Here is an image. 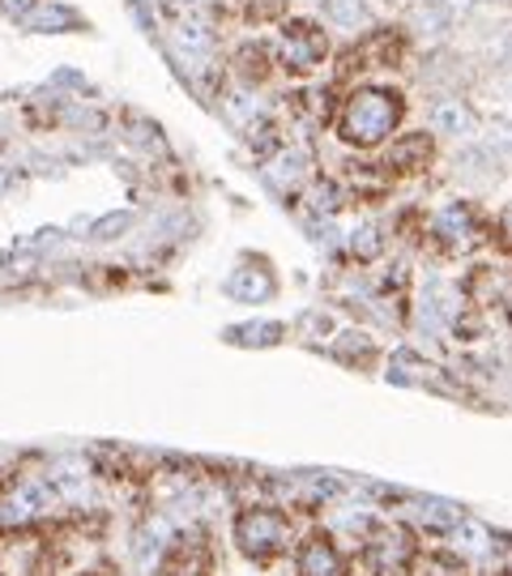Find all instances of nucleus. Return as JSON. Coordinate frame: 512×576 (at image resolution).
I'll list each match as a JSON object with an SVG mask.
<instances>
[{"mask_svg": "<svg viewBox=\"0 0 512 576\" xmlns=\"http://www.w3.org/2000/svg\"><path fill=\"white\" fill-rule=\"evenodd\" d=\"M415 538H410V530H402V525H384L376 530V538H367V551H363V559H367V568L376 576H402L410 564H415Z\"/></svg>", "mask_w": 512, "mask_h": 576, "instance_id": "7ed1b4c3", "label": "nucleus"}, {"mask_svg": "<svg viewBox=\"0 0 512 576\" xmlns=\"http://www.w3.org/2000/svg\"><path fill=\"white\" fill-rule=\"evenodd\" d=\"M282 56H287L290 68H312V64L324 56V39L308 26H290L287 43H282Z\"/></svg>", "mask_w": 512, "mask_h": 576, "instance_id": "423d86ee", "label": "nucleus"}, {"mask_svg": "<svg viewBox=\"0 0 512 576\" xmlns=\"http://www.w3.org/2000/svg\"><path fill=\"white\" fill-rule=\"evenodd\" d=\"M34 512H39V495H34L31 487H18L13 495L0 500V521H26Z\"/></svg>", "mask_w": 512, "mask_h": 576, "instance_id": "f8f14e48", "label": "nucleus"}, {"mask_svg": "<svg viewBox=\"0 0 512 576\" xmlns=\"http://www.w3.org/2000/svg\"><path fill=\"white\" fill-rule=\"evenodd\" d=\"M4 4H9V9H13V13H22V9H31V4H26V0H4Z\"/></svg>", "mask_w": 512, "mask_h": 576, "instance_id": "f3484780", "label": "nucleus"}, {"mask_svg": "<svg viewBox=\"0 0 512 576\" xmlns=\"http://www.w3.org/2000/svg\"><path fill=\"white\" fill-rule=\"evenodd\" d=\"M295 573L299 576H346V559L338 555V546L324 534H308L299 555H295Z\"/></svg>", "mask_w": 512, "mask_h": 576, "instance_id": "20e7f679", "label": "nucleus"}, {"mask_svg": "<svg viewBox=\"0 0 512 576\" xmlns=\"http://www.w3.org/2000/svg\"><path fill=\"white\" fill-rule=\"evenodd\" d=\"M418 521H423L427 530L445 534V530H457V525L466 521V512H461V504H452V500H423V504H418Z\"/></svg>", "mask_w": 512, "mask_h": 576, "instance_id": "6e6552de", "label": "nucleus"}, {"mask_svg": "<svg viewBox=\"0 0 512 576\" xmlns=\"http://www.w3.org/2000/svg\"><path fill=\"white\" fill-rule=\"evenodd\" d=\"M324 18L333 22V26H363L367 22V0H324Z\"/></svg>", "mask_w": 512, "mask_h": 576, "instance_id": "9b49d317", "label": "nucleus"}, {"mask_svg": "<svg viewBox=\"0 0 512 576\" xmlns=\"http://www.w3.org/2000/svg\"><path fill=\"white\" fill-rule=\"evenodd\" d=\"M397 120H402V98L393 90L372 86V90H359L351 98V107L342 111V137L351 146H381L397 128Z\"/></svg>", "mask_w": 512, "mask_h": 576, "instance_id": "f257e3e1", "label": "nucleus"}, {"mask_svg": "<svg viewBox=\"0 0 512 576\" xmlns=\"http://www.w3.org/2000/svg\"><path fill=\"white\" fill-rule=\"evenodd\" d=\"M431 120H436V128H440V132H448V137H470V132H474V111H470L466 103H457V98L436 103Z\"/></svg>", "mask_w": 512, "mask_h": 576, "instance_id": "0eeeda50", "label": "nucleus"}, {"mask_svg": "<svg viewBox=\"0 0 512 576\" xmlns=\"http://www.w3.org/2000/svg\"><path fill=\"white\" fill-rule=\"evenodd\" d=\"M175 43H180V52H189V56H205V52L214 47L210 26H201V22H184L180 34H175Z\"/></svg>", "mask_w": 512, "mask_h": 576, "instance_id": "ddd939ff", "label": "nucleus"}, {"mask_svg": "<svg viewBox=\"0 0 512 576\" xmlns=\"http://www.w3.org/2000/svg\"><path fill=\"white\" fill-rule=\"evenodd\" d=\"M410 22H415L418 39H431V43H436V39H445V34L452 31V18H448L440 4H431V0H427L423 9H415V18H410Z\"/></svg>", "mask_w": 512, "mask_h": 576, "instance_id": "9d476101", "label": "nucleus"}, {"mask_svg": "<svg viewBox=\"0 0 512 576\" xmlns=\"http://www.w3.org/2000/svg\"><path fill=\"white\" fill-rule=\"evenodd\" d=\"M363 244V256L376 253V235H372V226H363V235H354V248Z\"/></svg>", "mask_w": 512, "mask_h": 576, "instance_id": "dca6fc26", "label": "nucleus"}, {"mask_svg": "<svg viewBox=\"0 0 512 576\" xmlns=\"http://www.w3.org/2000/svg\"><path fill=\"white\" fill-rule=\"evenodd\" d=\"M431 568H436V573H427V576H466V573H461V564H457V559H436Z\"/></svg>", "mask_w": 512, "mask_h": 576, "instance_id": "2eb2a0df", "label": "nucleus"}, {"mask_svg": "<svg viewBox=\"0 0 512 576\" xmlns=\"http://www.w3.org/2000/svg\"><path fill=\"white\" fill-rule=\"evenodd\" d=\"M436 231H440L445 239H452V244L470 248V239H474V218H470V210H466V205H452V210H445V214H440Z\"/></svg>", "mask_w": 512, "mask_h": 576, "instance_id": "1a4fd4ad", "label": "nucleus"}, {"mask_svg": "<svg viewBox=\"0 0 512 576\" xmlns=\"http://www.w3.org/2000/svg\"><path fill=\"white\" fill-rule=\"evenodd\" d=\"M235 543L248 559H274L290 543V521L278 509H244L235 516Z\"/></svg>", "mask_w": 512, "mask_h": 576, "instance_id": "f03ea898", "label": "nucleus"}, {"mask_svg": "<svg viewBox=\"0 0 512 576\" xmlns=\"http://www.w3.org/2000/svg\"><path fill=\"white\" fill-rule=\"evenodd\" d=\"M56 26H73V13H43V18H34V31H56Z\"/></svg>", "mask_w": 512, "mask_h": 576, "instance_id": "4468645a", "label": "nucleus"}, {"mask_svg": "<svg viewBox=\"0 0 512 576\" xmlns=\"http://www.w3.org/2000/svg\"><path fill=\"white\" fill-rule=\"evenodd\" d=\"M226 295L239 299V303H265V299L274 295V278H269V269H260V265H239V269L226 278Z\"/></svg>", "mask_w": 512, "mask_h": 576, "instance_id": "39448f33", "label": "nucleus"}]
</instances>
